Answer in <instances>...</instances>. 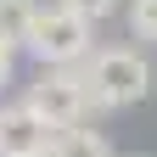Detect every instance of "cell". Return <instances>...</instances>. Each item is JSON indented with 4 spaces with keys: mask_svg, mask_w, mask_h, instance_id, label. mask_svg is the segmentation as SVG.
Listing matches in <instances>:
<instances>
[{
    "mask_svg": "<svg viewBox=\"0 0 157 157\" xmlns=\"http://www.w3.org/2000/svg\"><path fill=\"white\" fill-rule=\"evenodd\" d=\"M84 95H90V112H118V107H135L140 95L151 90V62L129 45H107V51H90L84 56Z\"/></svg>",
    "mask_w": 157,
    "mask_h": 157,
    "instance_id": "6da1fadb",
    "label": "cell"
},
{
    "mask_svg": "<svg viewBox=\"0 0 157 157\" xmlns=\"http://www.w3.org/2000/svg\"><path fill=\"white\" fill-rule=\"evenodd\" d=\"M90 17H78V11H67V6H39L34 11V28H28V39H23V51L34 56L39 67H78L90 56Z\"/></svg>",
    "mask_w": 157,
    "mask_h": 157,
    "instance_id": "7a4b0ae2",
    "label": "cell"
},
{
    "mask_svg": "<svg viewBox=\"0 0 157 157\" xmlns=\"http://www.w3.org/2000/svg\"><path fill=\"white\" fill-rule=\"evenodd\" d=\"M23 107L56 135V129H67V124H84L90 95H84V78H78L73 67H39V78H34L28 95H23Z\"/></svg>",
    "mask_w": 157,
    "mask_h": 157,
    "instance_id": "3957f363",
    "label": "cell"
},
{
    "mask_svg": "<svg viewBox=\"0 0 157 157\" xmlns=\"http://www.w3.org/2000/svg\"><path fill=\"white\" fill-rule=\"evenodd\" d=\"M51 146V129L17 101V107H0V157H39Z\"/></svg>",
    "mask_w": 157,
    "mask_h": 157,
    "instance_id": "277c9868",
    "label": "cell"
},
{
    "mask_svg": "<svg viewBox=\"0 0 157 157\" xmlns=\"http://www.w3.org/2000/svg\"><path fill=\"white\" fill-rule=\"evenodd\" d=\"M45 157H112V140H107L101 129H84V124H67V129H56V135H51Z\"/></svg>",
    "mask_w": 157,
    "mask_h": 157,
    "instance_id": "5b68a950",
    "label": "cell"
},
{
    "mask_svg": "<svg viewBox=\"0 0 157 157\" xmlns=\"http://www.w3.org/2000/svg\"><path fill=\"white\" fill-rule=\"evenodd\" d=\"M34 11H39V0H0V45L6 51H23V39L34 28Z\"/></svg>",
    "mask_w": 157,
    "mask_h": 157,
    "instance_id": "8992f818",
    "label": "cell"
},
{
    "mask_svg": "<svg viewBox=\"0 0 157 157\" xmlns=\"http://www.w3.org/2000/svg\"><path fill=\"white\" fill-rule=\"evenodd\" d=\"M129 28L157 45V0H135V6H129Z\"/></svg>",
    "mask_w": 157,
    "mask_h": 157,
    "instance_id": "52a82bcc",
    "label": "cell"
},
{
    "mask_svg": "<svg viewBox=\"0 0 157 157\" xmlns=\"http://www.w3.org/2000/svg\"><path fill=\"white\" fill-rule=\"evenodd\" d=\"M56 6H67V11H78V17H90V23H101V17L118 11V0H56Z\"/></svg>",
    "mask_w": 157,
    "mask_h": 157,
    "instance_id": "ba28073f",
    "label": "cell"
},
{
    "mask_svg": "<svg viewBox=\"0 0 157 157\" xmlns=\"http://www.w3.org/2000/svg\"><path fill=\"white\" fill-rule=\"evenodd\" d=\"M0 84H11V51L0 45Z\"/></svg>",
    "mask_w": 157,
    "mask_h": 157,
    "instance_id": "9c48e42d",
    "label": "cell"
},
{
    "mask_svg": "<svg viewBox=\"0 0 157 157\" xmlns=\"http://www.w3.org/2000/svg\"><path fill=\"white\" fill-rule=\"evenodd\" d=\"M39 157H45V151H39Z\"/></svg>",
    "mask_w": 157,
    "mask_h": 157,
    "instance_id": "30bf717a",
    "label": "cell"
}]
</instances>
